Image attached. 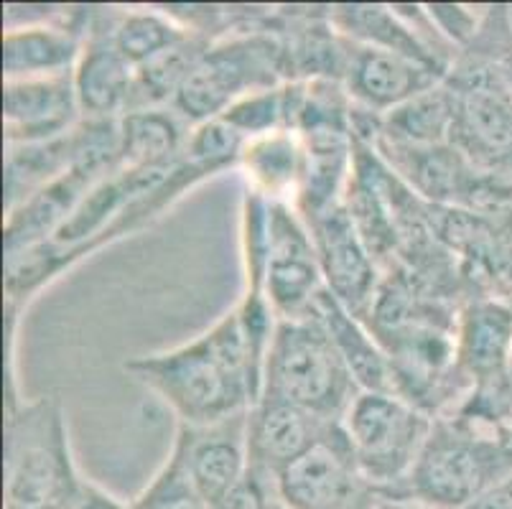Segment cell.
<instances>
[{
    "instance_id": "cell-1",
    "label": "cell",
    "mask_w": 512,
    "mask_h": 509,
    "mask_svg": "<svg viewBox=\"0 0 512 509\" xmlns=\"http://www.w3.org/2000/svg\"><path fill=\"white\" fill-rule=\"evenodd\" d=\"M125 372L158 395L184 426L248 413L263 395V364L235 308L192 342L125 362Z\"/></svg>"
},
{
    "instance_id": "cell-2",
    "label": "cell",
    "mask_w": 512,
    "mask_h": 509,
    "mask_svg": "<svg viewBox=\"0 0 512 509\" xmlns=\"http://www.w3.org/2000/svg\"><path fill=\"white\" fill-rule=\"evenodd\" d=\"M3 509H74L87 479L74 464L57 395L6 410Z\"/></svg>"
},
{
    "instance_id": "cell-3",
    "label": "cell",
    "mask_w": 512,
    "mask_h": 509,
    "mask_svg": "<svg viewBox=\"0 0 512 509\" xmlns=\"http://www.w3.org/2000/svg\"><path fill=\"white\" fill-rule=\"evenodd\" d=\"M512 471V443L497 428L459 413L434 418V428L395 502L428 509H467Z\"/></svg>"
},
{
    "instance_id": "cell-4",
    "label": "cell",
    "mask_w": 512,
    "mask_h": 509,
    "mask_svg": "<svg viewBox=\"0 0 512 509\" xmlns=\"http://www.w3.org/2000/svg\"><path fill=\"white\" fill-rule=\"evenodd\" d=\"M271 18L212 41L171 102L186 123L222 118L235 102L288 82L286 56Z\"/></svg>"
},
{
    "instance_id": "cell-5",
    "label": "cell",
    "mask_w": 512,
    "mask_h": 509,
    "mask_svg": "<svg viewBox=\"0 0 512 509\" xmlns=\"http://www.w3.org/2000/svg\"><path fill=\"white\" fill-rule=\"evenodd\" d=\"M360 392L337 344L316 316L278 321L265 362L263 395L288 400L327 423H342Z\"/></svg>"
},
{
    "instance_id": "cell-6",
    "label": "cell",
    "mask_w": 512,
    "mask_h": 509,
    "mask_svg": "<svg viewBox=\"0 0 512 509\" xmlns=\"http://www.w3.org/2000/svg\"><path fill=\"white\" fill-rule=\"evenodd\" d=\"M444 82L454 97L451 146L512 191V87L500 64L477 51H459Z\"/></svg>"
},
{
    "instance_id": "cell-7",
    "label": "cell",
    "mask_w": 512,
    "mask_h": 509,
    "mask_svg": "<svg viewBox=\"0 0 512 509\" xmlns=\"http://www.w3.org/2000/svg\"><path fill=\"white\" fill-rule=\"evenodd\" d=\"M342 426L367 484L380 502H395L431 436L434 415L395 392H360Z\"/></svg>"
},
{
    "instance_id": "cell-8",
    "label": "cell",
    "mask_w": 512,
    "mask_h": 509,
    "mask_svg": "<svg viewBox=\"0 0 512 509\" xmlns=\"http://www.w3.org/2000/svg\"><path fill=\"white\" fill-rule=\"evenodd\" d=\"M278 499L286 509H375V489L357 466L342 423L276 476Z\"/></svg>"
},
{
    "instance_id": "cell-9",
    "label": "cell",
    "mask_w": 512,
    "mask_h": 509,
    "mask_svg": "<svg viewBox=\"0 0 512 509\" xmlns=\"http://www.w3.org/2000/svg\"><path fill=\"white\" fill-rule=\"evenodd\" d=\"M327 291L309 224L293 204L271 202V245L265 268V296L278 321L304 319Z\"/></svg>"
},
{
    "instance_id": "cell-10",
    "label": "cell",
    "mask_w": 512,
    "mask_h": 509,
    "mask_svg": "<svg viewBox=\"0 0 512 509\" xmlns=\"http://www.w3.org/2000/svg\"><path fill=\"white\" fill-rule=\"evenodd\" d=\"M319 255L327 291L360 321L370 319L383 270L349 217L347 204L339 202L306 219Z\"/></svg>"
},
{
    "instance_id": "cell-11",
    "label": "cell",
    "mask_w": 512,
    "mask_h": 509,
    "mask_svg": "<svg viewBox=\"0 0 512 509\" xmlns=\"http://www.w3.org/2000/svg\"><path fill=\"white\" fill-rule=\"evenodd\" d=\"M329 18L339 34L352 44L406 56L439 74L441 79H446L459 56V51L451 49L426 18L416 16L406 6L344 3L329 8Z\"/></svg>"
},
{
    "instance_id": "cell-12",
    "label": "cell",
    "mask_w": 512,
    "mask_h": 509,
    "mask_svg": "<svg viewBox=\"0 0 512 509\" xmlns=\"http://www.w3.org/2000/svg\"><path fill=\"white\" fill-rule=\"evenodd\" d=\"M95 8L41 11L36 18L6 26L3 34V82L72 74L82 54Z\"/></svg>"
},
{
    "instance_id": "cell-13",
    "label": "cell",
    "mask_w": 512,
    "mask_h": 509,
    "mask_svg": "<svg viewBox=\"0 0 512 509\" xmlns=\"http://www.w3.org/2000/svg\"><path fill=\"white\" fill-rule=\"evenodd\" d=\"M248 415L250 410L209 426L179 423L176 428L171 448L212 509L220 507L250 471Z\"/></svg>"
},
{
    "instance_id": "cell-14",
    "label": "cell",
    "mask_w": 512,
    "mask_h": 509,
    "mask_svg": "<svg viewBox=\"0 0 512 509\" xmlns=\"http://www.w3.org/2000/svg\"><path fill=\"white\" fill-rule=\"evenodd\" d=\"M74 90L82 118L113 120L130 110L136 69L113 41V8L92 11L82 54L74 67Z\"/></svg>"
},
{
    "instance_id": "cell-15",
    "label": "cell",
    "mask_w": 512,
    "mask_h": 509,
    "mask_svg": "<svg viewBox=\"0 0 512 509\" xmlns=\"http://www.w3.org/2000/svg\"><path fill=\"white\" fill-rule=\"evenodd\" d=\"M79 120L82 110L74 90V72L3 82L6 146L59 138L69 133Z\"/></svg>"
},
{
    "instance_id": "cell-16",
    "label": "cell",
    "mask_w": 512,
    "mask_h": 509,
    "mask_svg": "<svg viewBox=\"0 0 512 509\" xmlns=\"http://www.w3.org/2000/svg\"><path fill=\"white\" fill-rule=\"evenodd\" d=\"M439 82H444L439 74L406 56L349 41L347 67L342 77L344 90L352 105L372 112L377 118H385L395 107L406 105L408 100L431 90Z\"/></svg>"
},
{
    "instance_id": "cell-17",
    "label": "cell",
    "mask_w": 512,
    "mask_h": 509,
    "mask_svg": "<svg viewBox=\"0 0 512 509\" xmlns=\"http://www.w3.org/2000/svg\"><path fill=\"white\" fill-rule=\"evenodd\" d=\"M337 423L316 418L288 400L260 395L248 415L250 466L278 476L288 464L304 456Z\"/></svg>"
},
{
    "instance_id": "cell-18",
    "label": "cell",
    "mask_w": 512,
    "mask_h": 509,
    "mask_svg": "<svg viewBox=\"0 0 512 509\" xmlns=\"http://www.w3.org/2000/svg\"><path fill=\"white\" fill-rule=\"evenodd\" d=\"M237 168L245 186L268 202H299L306 176V146L299 130L278 128L245 140Z\"/></svg>"
},
{
    "instance_id": "cell-19",
    "label": "cell",
    "mask_w": 512,
    "mask_h": 509,
    "mask_svg": "<svg viewBox=\"0 0 512 509\" xmlns=\"http://www.w3.org/2000/svg\"><path fill=\"white\" fill-rule=\"evenodd\" d=\"M309 316H316L332 336L362 392H395L393 364L365 321L347 311L329 291L316 298Z\"/></svg>"
},
{
    "instance_id": "cell-20",
    "label": "cell",
    "mask_w": 512,
    "mask_h": 509,
    "mask_svg": "<svg viewBox=\"0 0 512 509\" xmlns=\"http://www.w3.org/2000/svg\"><path fill=\"white\" fill-rule=\"evenodd\" d=\"M192 125L171 105L130 110L120 118V163L128 168H171L181 158Z\"/></svg>"
},
{
    "instance_id": "cell-21",
    "label": "cell",
    "mask_w": 512,
    "mask_h": 509,
    "mask_svg": "<svg viewBox=\"0 0 512 509\" xmlns=\"http://www.w3.org/2000/svg\"><path fill=\"white\" fill-rule=\"evenodd\" d=\"M451 125H454V97L446 82H439L431 90L421 92L406 105L395 107L385 118H377L375 130L383 138L413 146H439L451 143Z\"/></svg>"
},
{
    "instance_id": "cell-22",
    "label": "cell",
    "mask_w": 512,
    "mask_h": 509,
    "mask_svg": "<svg viewBox=\"0 0 512 509\" xmlns=\"http://www.w3.org/2000/svg\"><path fill=\"white\" fill-rule=\"evenodd\" d=\"M189 36L192 31L181 26L174 16H169L166 8L161 11L156 8L113 11V41L136 72L179 46Z\"/></svg>"
},
{
    "instance_id": "cell-23",
    "label": "cell",
    "mask_w": 512,
    "mask_h": 509,
    "mask_svg": "<svg viewBox=\"0 0 512 509\" xmlns=\"http://www.w3.org/2000/svg\"><path fill=\"white\" fill-rule=\"evenodd\" d=\"M128 509H212L199 494L184 469V461L174 448L169 451L161 469L151 482L141 489L136 499H130Z\"/></svg>"
},
{
    "instance_id": "cell-24",
    "label": "cell",
    "mask_w": 512,
    "mask_h": 509,
    "mask_svg": "<svg viewBox=\"0 0 512 509\" xmlns=\"http://www.w3.org/2000/svg\"><path fill=\"white\" fill-rule=\"evenodd\" d=\"M214 509H286L278 499L276 476L250 466L248 476L242 479L240 487Z\"/></svg>"
},
{
    "instance_id": "cell-25",
    "label": "cell",
    "mask_w": 512,
    "mask_h": 509,
    "mask_svg": "<svg viewBox=\"0 0 512 509\" xmlns=\"http://www.w3.org/2000/svg\"><path fill=\"white\" fill-rule=\"evenodd\" d=\"M467 509H512V471L492 484L487 492L479 494Z\"/></svg>"
},
{
    "instance_id": "cell-26",
    "label": "cell",
    "mask_w": 512,
    "mask_h": 509,
    "mask_svg": "<svg viewBox=\"0 0 512 509\" xmlns=\"http://www.w3.org/2000/svg\"><path fill=\"white\" fill-rule=\"evenodd\" d=\"M74 509H128V502H120L118 497L107 494L105 489L97 487V484L85 482L82 497H79L77 507Z\"/></svg>"
},
{
    "instance_id": "cell-27",
    "label": "cell",
    "mask_w": 512,
    "mask_h": 509,
    "mask_svg": "<svg viewBox=\"0 0 512 509\" xmlns=\"http://www.w3.org/2000/svg\"><path fill=\"white\" fill-rule=\"evenodd\" d=\"M495 62L500 64V69H502V74H505L507 84H510V87H512V34L507 36L505 44H502L500 49H497Z\"/></svg>"
},
{
    "instance_id": "cell-28",
    "label": "cell",
    "mask_w": 512,
    "mask_h": 509,
    "mask_svg": "<svg viewBox=\"0 0 512 509\" xmlns=\"http://www.w3.org/2000/svg\"><path fill=\"white\" fill-rule=\"evenodd\" d=\"M375 509H383V507H380V504H377V507Z\"/></svg>"
}]
</instances>
